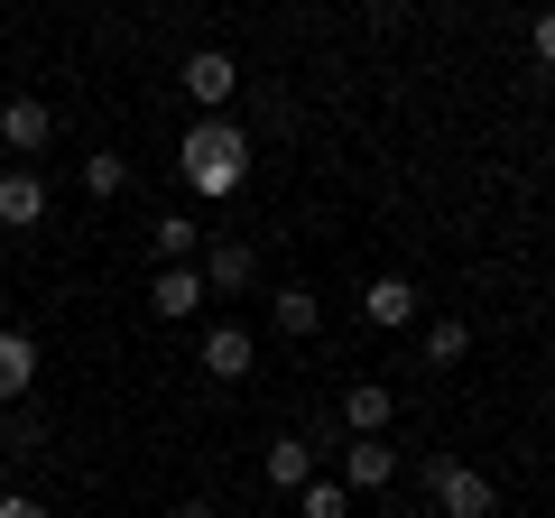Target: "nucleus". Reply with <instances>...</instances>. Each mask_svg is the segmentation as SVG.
I'll list each match as a JSON object with an SVG mask.
<instances>
[{
  "mask_svg": "<svg viewBox=\"0 0 555 518\" xmlns=\"http://www.w3.org/2000/svg\"><path fill=\"white\" fill-rule=\"evenodd\" d=\"M463 352H473V324H463V315H436V324H426V371H454Z\"/></svg>",
  "mask_w": 555,
  "mask_h": 518,
  "instance_id": "17",
  "label": "nucleus"
},
{
  "mask_svg": "<svg viewBox=\"0 0 555 518\" xmlns=\"http://www.w3.org/2000/svg\"><path fill=\"white\" fill-rule=\"evenodd\" d=\"M195 241H204L195 222H185V213H167L158 232H149V250H158V269H185V259H195Z\"/></svg>",
  "mask_w": 555,
  "mask_h": 518,
  "instance_id": "18",
  "label": "nucleus"
},
{
  "mask_svg": "<svg viewBox=\"0 0 555 518\" xmlns=\"http://www.w3.org/2000/svg\"><path fill=\"white\" fill-rule=\"evenodd\" d=\"M0 518H47V500H28V491H0Z\"/></svg>",
  "mask_w": 555,
  "mask_h": 518,
  "instance_id": "21",
  "label": "nucleus"
},
{
  "mask_svg": "<svg viewBox=\"0 0 555 518\" xmlns=\"http://www.w3.org/2000/svg\"><path fill=\"white\" fill-rule=\"evenodd\" d=\"M269 324H278V334H287V342H306V334H315V324H324L315 287H269Z\"/></svg>",
  "mask_w": 555,
  "mask_h": 518,
  "instance_id": "14",
  "label": "nucleus"
},
{
  "mask_svg": "<svg viewBox=\"0 0 555 518\" xmlns=\"http://www.w3.org/2000/svg\"><path fill=\"white\" fill-rule=\"evenodd\" d=\"M177 518H222V509H214V500H177Z\"/></svg>",
  "mask_w": 555,
  "mask_h": 518,
  "instance_id": "22",
  "label": "nucleus"
},
{
  "mask_svg": "<svg viewBox=\"0 0 555 518\" xmlns=\"http://www.w3.org/2000/svg\"><path fill=\"white\" fill-rule=\"evenodd\" d=\"M361 315H371L379 334L416 324V279H398V269H389V279H371V287H361Z\"/></svg>",
  "mask_w": 555,
  "mask_h": 518,
  "instance_id": "10",
  "label": "nucleus"
},
{
  "mask_svg": "<svg viewBox=\"0 0 555 518\" xmlns=\"http://www.w3.org/2000/svg\"><path fill=\"white\" fill-rule=\"evenodd\" d=\"M389 417H398L389 379H352V389H343V426H352V436H389Z\"/></svg>",
  "mask_w": 555,
  "mask_h": 518,
  "instance_id": "11",
  "label": "nucleus"
},
{
  "mask_svg": "<svg viewBox=\"0 0 555 518\" xmlns=\"http://www.w3.org/2000/svg\"><path fill=\"white\" fill-rule=\"evenodd\" d=\"M47 454V417L38 407H0V463H38Z\"/></svg>",
  "mask_w": 555,
  "mask_h": 518,
  "instance_id": "13",
  "label": "nucleus"
},
{
  "mask_svg": "<svg viewBox=\"0 0 555 518\" xmlns=\"http://www.w3.org/2000/svg\"><path fill=\"white\" fill-rule=\"evenodd\" d=\"M297 518H352V491H343L334 472H315V481L297 491Z\"/></svg>",
  "mask_w": 555,
  "mask_h": 518,
  "instance_id": "19",
  "label": "nucleus"
},
{
  "mask_svg": "<svg viewBox=\"0 0 555 518\" xmlns=\"http://www.w3.org/2000/svg\"><path fill=\"white\" fill-rule=\"evenodd\" d=\"M195 361H204V371H214V379H250V371H259V342L241 334V324H204Z\"/></svg>",
  "mask_w": 555,
  "mask_h": 518,
  "instance_id": "8",
  "label": "nucleus"
},
{
  "mask_svg": "<svg viewBox=\"0 0 555 518\" xmlns=\"http://www.w3.org/2000/svg\"><path fill=\"white\" fill-rule=\"evenodd\" d=\"M528 47H537V65L555 75V10H537V38H528Z\"/></svg>",
  "mask_w": 555,
  "mask_h": 518,
  "instance_id": "20",
  "label": "nucleus"
},
{
  "mask_svg": "<svg viewBox=\"0 0 555 518\" xmlns=\"http://www.w3.org/2000/svg\"><path fill=\"white\" fill-rule=\"evenodd\" d=\"M28 389H38V334L0 324V407H28Z\"/></svg>",
  "mask_w": 555,
  "mask_h": 518,
  "instance_id": "7",
  "label": "nucleus"
},
{
  "mask_svg": "<svg viewBox=\"0 0 555 518\" xmlns=\"http://www.w3.org/2000/svg\"><path fill=\"white\" fill-rule=\"evenodd\" d=\"M177 83L204 102V120H222V112H232V93H241V56H222V47H195V56L177 65Z\"/></svg>",
  "mask_w": 555,
  "mask_h": 518,
  "instance_id": "3",
  "label": "nucleus"
},
{
  "mask_svg": "<svg viewBox=\"0 0 555 518\" xmlns=\"http://www.w3.org/2000/svg\"><path fill=\"white\" fill-rule=\"evenodd\" d=\"M47 140H56V112H47L38 93H10V102H0V148H20V167L38 158Z\"/></svg>",
  "mask_w": 555,
  "mask_h": 518,
  "instance_id": "4",
  "label": "nucleus"
},
{
  "mask_svg": "<svg viewBox=\"0 0 555 518\" xmlns=\"http://www.w3.org/2000/svg\"><path fill=\"white\" fill-rule=\"evenodd\" d=\"M0 222L10 232H38L47 222V177L38 167H0Z\"/></svg>",
  "mask_w": 555,
  "mask_h": 518,
  "instance_id": "9",
  "label": "nucleus"
},
{
  "mask_svg": "<svg viewBox=\"0 0 555 518\" xmlns=\"http://www.w3.org/2000/svg\"><path fill=\"white\" fill-rule=\"evenodd\" d=\"M83 195H93V204L130 195V158H120V148H83Z\"/></svg>",
  "mask_w": 555,
  "mask_h": 518,
  "instance_id": "16",
  "label": "nucleus"
},
{
  "mask_svg": "<svg viewBox=\"0 0 555 518\" xmlns=\"http://www.w3.org/2000/svg\"><path fill=\"white\" fill-rule=\"evenodd\" d=\"M259 472H269L278 491H306V481H315V444H306V436H278L269 454H259Z\"/></svg>",
  "mask_w": 555,
  "mask_h": 518,
  "instance_id": "12",
  "label": "nucleus"
},
{
  "mask_svg": "<svg viewBox=\"0 0 555 518\" xmlns=\"http://www.w3.org/2000/svg\"><path fill=\"white\" fill-rule=\"evenodd\" d=\"M426 491H436V509H444V518H500L491 472H473L463 454H426Z\"/></svg>",
  "mask_w": 555,
  "mask_h": 518,
  "instance_id": "2",
  "label": "nucleus"
},
{
  "mask_svg": "<svg viewBox=\"0 0 555 518\" xmlns=\"http://www.w3.org/2000/svg\"><path fill=\"white\" fill-rule=\"evenodd\" d=\"M241 287H259V250L222 232L214 250H204V297H241Z\"/></svg>",
  "mask_w": 555,
  "mask_h": 518,
  "instance_id": "6",
  "label": "nucleus"
},
{
  "mask_svg": "<svg viewBox=\"0 0 555 518\" xmlns=\"http://www.w3.org/2000/svg\"><path fill=\"white\" fill-rule=\"evenodd\" d=\"M177 167H185L195 195H241V177H250V130H241V120H195L185 148H177Z\"/></svg>",
  "mask_w": 555,
  "mask_h": 518,
  "instance_id": "1",
  "label": "nucleus"
},
{
  "mask_svg": "<svg viewBox=\"0 0 555 518\" xmlns=\"http://www.w3.org/2000/svg\"><path fill=\"white\" fill-rule=\"evenodd\" d=\"M334 481H343V491H389V481H398V444L389 436H352Z\"/></svg>",
  "mask_w": 555,
  "mask_h": 518,
  "instance_id": "5",
  "label": "nucleus"
},
{
  "mask_svg": "<svg viewBox=\"0 0 555 518\" xmlns=\"http://www.w3.org/2000/svg\"><path fill=\"white\" fill-rule=\"evenodd\" d=\"M149 306H158V324H185L204 306V269H158V297Z\"/></svg>",
  "mask_w": 555,
  "mask_h": 518,
  "instance_id": "15",
  "label": "nucleus"
}]
</instances>
